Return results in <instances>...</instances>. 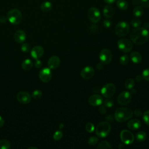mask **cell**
<instances>
[{"mask_svg":"<svg viewBox=\"0 0 149 149\" xmlns=\"http://www.w3.org/2000/svg\"><path fill=\"white\" fill-rule=\"evenodd\" d=\"M148 27H149V26H148Z\"/></svg>","mask_w":149,"mask_h":149,"instance_id":"obj_54","label":"cell"},{"mask_svg":"<svg viewBox=\"0 0 149 149\" xmlns=\"http://www.w3.org/2000/svg\"><path fill=\"white\" fill-rule=\"evenodd\" d=\"M62 136H63L62 132L60 130H57L54 133L53 135V138L55 140H59L62 137Z\"/></svg>","mask_w":149,"mask_h":149,"instance_id":"obj_33","label":"cell"},{"mask_svg":"<svg viewBox=\"0 0 149 149\" xmlns=\"http://www.w3.org/2000/svg\"><path fill=\"white\" fill-rule=\"evenodd\" d=\"M120 137L122 141L125 144H130L134 141V136L133 133L127 130H123L120 132Z\"/></svg>","mask_w":149,"mask_h":149,"instance_id":"obj_9","label":"cell"},{"mask_svg":"<svg viewBox=\"0 0 149 149\" xmlns=\"http://www.w3.org/2000/svg\"><path fill=\"white\" fill-rule=\"evenodd\" d=\"M33 63L30 59H26L22 63V68L24 70H30L33 67Z\"/></svg>","mask_w":149,"mask_h":149,"instance_id":"obj_22","label":"cell"},{"mask_svg":"<svg viewBox=\"0 0 149 149\" xmlns=\"http://www.w3.org/2000/svg\"><path fill=\"white\" fill-rule=\"evenodd\" d=\"M87 15L89 20L94 23L98 22L101 19V13L99 10L95 7L90 8L88 10Z\"/></svg>","mask_w":149,"mask_h":149,"instance_id":"obj_8","label":"cell"},{"mask_svg":"<svg viewBox=\"0 0 149 149\" xmlns=\"http://www.w3.org/2000/svg\"><path fill=\"white\" fill-rule=\"evenodd\" d=\"M97 148L98 149H111L112 146L107 141L104 140V141H102L98 144Z\"/></svg>","mask_w":149,"mask_h":149,"instance_id":"obj_27","label":"cell"},{"mask_svg":"<svg viewBox=\"0 0 149 149\" xmlns=\"http://www.w3.org/2000/svg\"><path fill=\"white\" fill-rule=\"evenodd\" d=\"M118 47L123 52H129L133 48L132 42L126 38H121L118 41Z\"/></svg>","mask_w":149,"mask_h":149,"instance_id":"obj_6","label":"cell"},{"mask_svg":"<svg viewBox=\"0 0 149 149\" xmlns=\"http://www.w3.org/2000/svg\"><path fill=\"white\" fill-rule=\"evenodd\" d=\"M125 87L127 89L130 90V89L133 88L134 86V80L132 79H126V80L125 82Z\"/></svg>","mask_w":149,"mask_h":149,"instance_id":"obj_29","label":"cell"},{"mask_svg":"<svg viewBox=\"0 0 149 149\" xmlns=\"http://www.w3.org/2000/svg\"><path fill=\"white\" fill-rule=\"evenodd\" d=\"M26 38V34L23 30H17L14 34V39L17 43L23 42Z\"/></svg>","mask_w":149,"mask_h":149,"instance_id":"obj_18","label":"cell"},{"mask_svg":"<svg viewBox=\"0 0 149 149\" xmlns=\"http://www.w3.org/2000/svg\"><path fill=\"white\" fill-rule=\"evenodd\" d=\"M52 77V72L49 68H44L39 72L40 79L44 83L50 81Z\"/></svg>","mask_w":149,"mask_h":149,"instance_id":"obj_11","label":"cell"},{"mask_svg":"<svg viewBox=\"0 0 149 149\" xmlns=\"http://www.w3.org/2000/svg\"><path fill=\"white\" fill-rule=\"evenodd\" d=\"M4 123H5L4 119L1 116H0V127H2L4 125Z\"/></svg>","mask_w":149,"mask_h":149,"instance_id":"obj_48","label":"cell"},{"mask_svg":"<svg viewBox=\"0 0 149 149\" xmlns=\"http://www.w3.org/2000/svg\"><path fill=\"white\" fill-rule=\"evenodd\" d=\"M143 119L145 123L149 125V110L145 111L143 113Z\"/></svg>","mask_w":149,"mask_h":149,"instance_id":"obj_32","label":"cell"},{"mask_svg":"<svg viewBox=\"0 0 149 149\" xmlns=\"http://www.w3.org/2000/svg\"><path fill=\"white\" fill-rule=\"evenodd\" d=\"M134 115H135L136 116H139H139H141L143 115L140 109H136V110H134Z\"/></svg>","mask_w":149,"mask_h":149,"instance_id":"obj_43","label":"cell"},{"mask_svg":"<svg viewBox=\"0 0 149 149\" xmlns=\"http://www.w3.org/2000/svg\"><path fill=\"white\" fill-rule=\"evenodd\" d=\"M104 63H98V64H97V69H98V70H101L102 68H103V66H104Z\"/></svg>","mask_w":149,"mask_h":149,"instance_id":"obj_45","label":"cell"},{"mask_svg":"<svg viewBox=\"0 0 149 149\" xmlns=\"http://www.w3.org/2000/svg\"><path fill=\"white\" fill-rule=\"evenodd\" d=\"M133 115V111L128 108H119L114 114L115 120L118 122H123L132 118Z\"/></svg>","mask_w":149,"mask_h":149,"instance_id":"obj_2","label":"cell"},{"mask_svg":"<svg viewBox=\"0 0 149 149\" xmlns=\"http://www.w3.org/2000/svg\"><path fill=\"white\" fill-rule=\"evenodd\" d=\"M130 59L133 63H139L141 62L142 60V57L140 53L136 51H133L130 54Z\"/></svg>","mask_w":149,"mask_h":149,"instance_id":"obj_21","label":"cell"},{"mask_svg":"<svg viewBox=\"0 0 149 149\" xmlns=\"http://www.w3.org/2000/svg\"><path fill=\"white\" fill-rule=\"evenodd\" d=\"M116 91L115 86L112 83H107L104 85L101 90L102 95L105 98H110L112 97Z\"/></svg>","mask_w":149,"mask_h":149,"instance_id":"obj_7","label":"cell"},{"mask_svg":"<svg viewBox=\"0 0 149 149\" xmlns=\"http://www.w3.org/2000/svg\"><path fill=\"white\" fill-rule=\"evenodd\" d=\"M129 29L130 27L127 22H120L115 27V33L119 37H123L129 33Z\"/></svg>","mask_w":149,"mask_h":149,"instance_id":"obj_5","label":"cell"},{"mask_svg":"<svg viewBox=\"0 0 149 149\" xmlns=\"http://www.w3.org/2000/svg\"><path fill=\"white\" fill-rule=\"evenodd\" d=\"M119 62H120V63L121 65H126L127 64V63L129 62V57H128V56L126 55H122V56L120 57Z\"/></svg>","mask_w":149,"mask_h":149,"instance_id":"obj_31","label":"cell"},{"mask_svg":"<svg viewBox=\"0 0 149 149\" xmlns=\"http://www.w3.org/2000/svg\"><path fill=\"white\" fill-rule=\"evenodd\" d=\"M116 5L121 10H126L128 8V3L125 0H117Z\"/></svg>","mask_w":149,"mask_h":149,"instance_id":"obj_25","label":"cell"},{"mask_svg":"<svg viewBox=\"0 0 149 149\" xmlns=\"http://www.w3.org/2000/svg\"><path fill=\"white\" fill-rule=\"evenodd\" d=\"M29 149H30V148H34V149H37V147H30L28 148Z\"/></svg>","mask_w":149,"mask_h":149,"instance_id":"obj_53","label":"cell"},{"mask_svg":"<svg viewBox=\"0 0 149 149\" xmlns=\"http://www.w3.org/2000/svg\"><path fill=\"white\" fill-rule=\"evenodd\" d=\"M42 93L39 90H34L31 94V96L34 99H40L42 97Z\"/></svg>","mask_w":149,"mask_h":149,"instance_id":"obj_30","label":"cell"},{"mask_svg":"<svg viewBox=\"0 0 149 149\" xmlns=\"http://www.w3.org/2000/svg\"><path fill=\"white\" fill-rule=\"evenodd\" d=\"M43 54L44 49L42 47L39 45L34 47L31 51V55L35 59H38L40 58L42 56Z\"/></svg>","mask_w":149,"mask_h":149,"instance_id":"obj_16","label":"cell"},{"mask_svg":"<svg viewBox=\"0 0 149 149\" xmlns=\"http://www.w3.org/2000/svg\"><path fill=\"white\" fill-rule=\"evenodd\" d=\"M52 4L49 1H44L42 2L40 6L41 9L45 12H49L52 9Z\"/></svg>","mask_w":149,"mask_h":149,"instance_id":"obj_23","label":"cell"},{"mask_svg":"<svg viewBox=\"0 0 149 149\" xmlns=\"http://www.w3.org/2000/svg\"><path fill=\"white\" fill-rule=\"evenodd\" d=\"M130 37L134 44L141 45L148 40L149 33L147 29L144 27H137L132 31Z\"/></svg>","mask_w":149,"mask_h":149,"instance_id":"obj_1","label":"cell"},{"mask_svg":"<svg viewBox=\"0 0 149 149\" xmlns=\"http://www.w3.org/2000/svg\"><path fill=\"white\" fill-rule=\"evenodd\" d=\"M132 95L128 91H123L118 97V102L121 105H127L131 101Z\"/></svg>","mask_w":149,"mask_h":149,"instance_id":"obj_10","label":"cell"},{"mask_svg":"<svg viewBox=\"0 0 149 149\" xmlns=\"http://www.w3.org/2000/svg\"><path fill=\"white\" fill-rule=\"evenodd\" d=\"M118 147H119V148H122L124 147V146H123L122 144H119V146H118Z\"/></svg>","mask_w":149,"mask_h":149,"instance_id":"obj_51","label":"cell"},{"mask_svg":"<svg viewBox=\"0 0 149 149\" xmlns=\"http://www.w3.org/2000/svg\"><path fill=\"white\" fill-rule=\"evenodd\" d=\"M98 141V139L97 137L93 136V137H91L88 139V143L91 146H94L97 143Z\"/></svg>","mask_w":149,"mask_h":149,"instance_id":"obj_36","label":"cell"},{"mask_svg":"<svg viewBox=\"0 0 149 149\" xmlns=\"http://www.w3.org/2000/svg\"><path fill=\"white\" fill-rule=\"evenodd\" d=\"M142 77L146 80L149 81V68L144 69L142 72Z\"/></svg>","mask_w":149,"mask_h":149,"instance_id":"obj_38","label":"cell"},{"mask_svg":"<svg viewBox=\"0 0 149 149\" xmlns=\"http://www.w3.org/2000/svg\"><path fill=\"white\" fill-rule=\"evenodd\" d=\"M142 78H143L142 76H140V75H138L137 76H136V80H137V81H141V80L142 79Z\"/></svg>","mask_w":149,"mask_h":149,"instance_id":"obj_50","label":"cell"},{"mask_svg":"<svg viewBox=\"0 0 149 149\" xmlns=\"http://www.w3.org/2000/svg\"><path fill=\"white\" fill-rule=\"evenodd\" d=\"M130 24L133 27L137 28L139 27L141 24V21L138 19H133V20H132Z\"/></svg>","mask_w":149,"mask_h":149,"instance_id":"obj_34","label":"cell"},{"mask_svg":"<svg viewBox=\"0 0 149 149\" xmlns=\"http://www.w3.org/2000/svg\"><path fill=\"white\" fill-rule=\"evenodd\" d=\"M94 74V70L91 66H86L83 68L80 72V75L85 80L91 79Z\"/></svg>","mask_w":149,"mask_h":149,"instance_id":"obj_13","label":"cell"},{"mask_svg":"<svg viewBox=\"0 0 149 149\" xmlns=\"http://www.w3.org/2000/svg\"><path fill=\"white\" fill-rule=\"evenodd\" d=\"M22 13L17 9H12L7 13V19L12 24H18L22 20Z\"/></svg>","mask_w":149,"mask_h":149,"instance_id":"obj_3","label":"cell"},{"mask_svg":"<svg viewBox=\"0 0 149 149\" xmlns=\"http://www.w3.org/2000/svg\"><path fill=\"white\" fill-rule=\"evenodd\" d=\"M42 63L41 61L40 60H39L38 59H36V61L34 62V66L37 68H40L42 66Z\"/></svg>","mask_w":149,"mask_h":149,"instance_id":"obj_42","label":"cell"},{"mask_svg":"<svg viewBox=\"0 0 149 149\" xmlns=\"http://www.w3.org/2000/svg\"><path fill=\"white\" fill-rule=\"evenodd\" d=\"M104 105L105 107L108 108H111L113 105V102L111 100H106L104 102Z\"/></svg>","mask_w":149,"mask_h":149,"instance_id":"obj_39","label":"cell"},{"mask_svg":"<svg viewBox=\"0 0 149 149\" xmlns=\"http://www.w3.org/2000/svg\"><path fill=\"white\" fill-rule=\"evenodd\" d=\"M103 14L107 18H111L114 15V9L110 5H107L104 8Z\"/></svg>","mask_w":149,"mask_h":149,"instance_id":"obj_20","label":"cell"},{"mask_svg":"<svg viewBox=\"0 0 149 149\" xmlns=\"http://www.w3.org/2000/svg\"><path fill=\"white\" fill-rule=\"evenodd\" d=\"M143 14V8L141 6H137L133 10V15L136 17H140Z\"/></svg>","mask_w":149,"mask_h":149,"instance_id":"obj_24","label":"cell"},{"mask_svg":"<svg viewBox=\"0 0 149 149\" xmlns=\"http://www.w3.org/2000/svg\"><path fill=\"white\" fill-rule=\"evenodd\" d=\"M140 1L142 6L149 8V0H140Z\"/></svg>","mask_w":149,"mask_h":149,"instance_id":"obj_41","label":"cell"},{"mask_svg":"<svg viewBox=\"0 0 149 149\" xmlns=\"http://www.w3.org/2000/svg\"><path fill=\"white\" fill-rule=\"evenodd\" d=\"M6 20H7V19H6L5 16H1V17H0V22H1V23H5V22H6Z\"/></svg>","mask_w":149,"mask_h":149,"instance_id":"obj_47","label":"cell"},{"mask_svg":"<svg viewBox=\"0 0 149 149\" xmlns=\"http://www.w3.org/2000/svg\"><path fill=\"white\" fill-rule=\"evenodd\" d=\"M104 1L108 4H112L116 1V0H104Z\"/></svg>","mask_w":149,"mask_h":149,"instance_id":"obj_49","label":"cell"},{"mask_svg":"<svg viewBox=\"0 0 149 149\" xmlns=\"http://www.w3.org/2000/svg\"><path fill=\"white\" fill-rule=\"evenodd\" d=\"M30 46L28 43H23L21 47V50L24 52H28L30 51Z\"/></svg>","mask_w":149,"mask_h":149,"instance_id":"obj_37","label":"cell"},{"mask_svg":"<svg viewBox=\"0 0 149 149\" xmlns=\"http://www.w3.org/2000/svg\"><path fill=\"white\" fill-rule=\"evenodd\" d=\"M112 53L110 50L108 49H102L100 54V59L104 64L109 63L112 60Z\"/></svg>","mask_w":149,"mask_h":149,"instance_id":"obj_12","label":"cell"},{"mask_svg":"<svg viewBox=\"0 0 149 149\" xmlns=\"http://www.w3.org/2000/svg\"><path fill=\"white\" fill-rule=\"evenodd\" d=\"M10 147V144L7 140L2 139L0 140V149H9Z\"/></svg>","mask_w":149,"mask_h":149,"instance_id":"obj_28","label":"cell"},{"mask_svg":"<svg viewBox=\"0 0 149 149\" xmlns=\"http://www.w3.org/2000/svg\"><path fill=\"white\" fill-rule=\"evenodd\" d=\"M86 129L88 132L92 133L94 130V126L92 123L88 122L86 125Z\"/></svg>","mask_w":149,"mask_h":149,"instance_id":"obj_35","label":"cell"},{"mask_svg":"<svg viewBox=\"0 0 149 149\" xmlns=\"http://www.w3.org/2000/svg\"><path fill=\"white\" fill-rule=\"evenodd\" d=\"M132 3L134 5H137L140 3V0H132Z\"/></svg>","mask_w":149,"mask_h":149,"instance_id":"obj_46","label":"cell"},{"mask_svg":"<svg viewBox=\"0 0 149 149\" xmlns=\"http://www.w3.org/2000/svg\"><path fill=\"white\" fill-rule=\"evenodd\" d=\"M111 24H112L111 22L109 20H108V19H105L103 22V25L106 28L110 27L111 26Z\"/></svg>","mask_w":149,"mask_h":149,"instance_id":"obj_40","label":"cell"},{"mask_svg":"<svg viewBox=\"0 0 149 149\" xmlns=\"http://www.w3.org/2000/svg\"><path fill=\"white\" fill-rule=\"evenodd\" d=\"M99 111L100 112V113H101L102 114H104L106 113V109L104 106H101L99 108Z\"/></svg>","mask_w":149,"mask_h":149,"instance_id":"obj_44","label":"cell"},{"mask_svg":"<svg viewBox=\"0 0 149 149\" xmlns=\"http://www.w3.org/2000/svg\"><path fill=\"white\" fill-rule=\"evenodd\" d=\"M136 138L137 141L139 142L144 141L147 138V134L143 131H140L136 134Z\"/></svg>","mask_w":149,"mask_h":149,"instance_id":"obj_26","label":"cell"},{"mask_svg":"<svg viewBox=\"0 0 149 149\" xmlns=\"http://www.w3.org/2000/svg\"><path fill=\"white\" fill-rule=\"evenodd\" d=\"M48 66L50 69L57 68L60 65V59L57 56H52L49 58L48 61Z\"/></svg>","mask_w":149,"mask_h":149,"instance_id":"obj_17","label":"cell"},{"mask_svg":"<svg viewBox=\"0 0 149 149\" xmlns=\"http://www.w3.org/2000/svg\"><path fill=\"white\" fill-rule=\"evenodd\" d=\"M17 101L22 104H28L31 101V95L26 91H20L17 93L16 96Z\"/></svg>","mask_w":149,"mask_h":149,"instance_id":"obj_14","label":"cell"},{"mask_svg":"<svg viewBox=\"0 0 149 149\" xmlns=\"http://www.w3.org/2000/svg\"><path fill=\"white\" fill-rule=\"evenodd\" d=\"M111 126L107 122H102L98 124L95 128L96 134L101 138L107 137L111 131Z\"/></svg>","mask_w":149,"mask_h":149,"instance_id":"obj_4","label":"cell"},{"mask_svg":"<svg viewBox=\"0 0 149 149\" xmlns=\"http://www.w3.org/2000/svg\"><path fill=\"white\" fill-rule=\"evenodd\" d=\"M88 103L92 106H98L100 105L102 102L103 99L102 97L99 94H93L91 95L88 98Z\"/></svg>","mask_w":149,"mask_h":149,"instance_id":"obj_15","label":"cell"},{"mask_svg":"<svg viewBox=\"0 0 149 149\" xmlns=\"http://www.w3.org/2000/svg\"><path fill=\"white\" fill-rule=\"evenodd\" d=\"M63 127V123H61V124L59 125V129H62Z\"/></svg>","mask_w":149,"mask_h":149,"instance_id":"obj_52","label":"cell"},{"mask_svg":"<svg viewBox=\"0 0 149 149\" xmlns=\"http://www.w3.org/2000/svg\"><path fill=\"white\" fill-rule=\"evenodd\" d=\"M141 122L137 119H133L127 122V127L129 129L132 130H136L141 127Z\"/></svg>","mask_w":149,"mask_h":149,"instance_id":"obj_19","label":"cell"}]
</instances>
